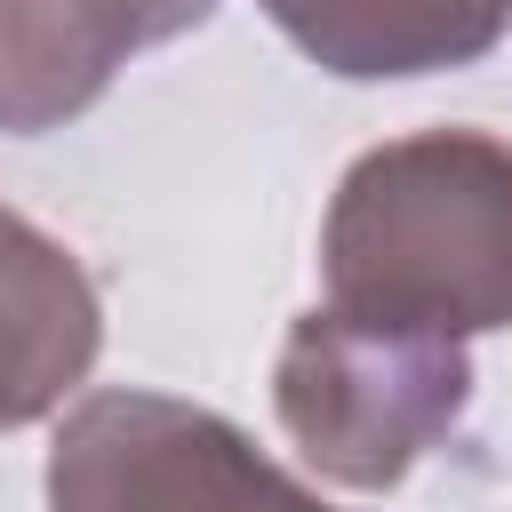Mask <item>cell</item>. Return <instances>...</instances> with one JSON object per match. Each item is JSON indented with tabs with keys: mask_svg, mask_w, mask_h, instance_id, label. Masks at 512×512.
<instances>
[{
	"mask_svg": "<svg viewBox=\"0 0 512 512\" xmlns=\"http://www.w3.org/2000/svg\"><path fill=\"white\" fill-rule=\"evenodd\" d=\"M328 312L416 336L512 328V144L424 128L360 152L320 224Z\"/></svg>",
	"mask_w": 512,
	"mask_h": 512,
	"instance_id": "6da1fadb",
	"label": "cell"
},
{
	"mask_svg": "<svg viewBox=\"0 0 512 512\" xmlns=\"http://www.w3.org/2000/svg\"><path fill=\"white\" fill-rule=\"evenodd\" d=\"M336 80H416L480 64L512 32V0H256Z\"/></svg>",
	"mask_w": 512,
	"mask_h": 512,
	"instance_id": "8992f818",
	"label": "cell"
},
{
	"mask_svg": "<svg viewBox=\"0 0 512 512\" xmlns=\"http://www.w3.org/2000/svg\"><path fill=\"white\" fill-rule=\"evenodd\" d=\"M208 16L216 0H0V128L40 136L80 120L136 48Z\"/></svg>",
	"mask_w": 512,
	"mask_h": 512,
	"instance_id": "277c9868",
	"label": "cell"
},
{
	"mask_svg": "<svg viewBox=\"0 0 512 512\" xmlns=\"http://www.w3.org/2000/svg\"><path fill=\"white\" fill-rule=\"evenodd\" d=\"M472 400V360L456 336L368 328L344 312H304L272 368V408L296 456L336 488H392L424 448L456 432Z\"/></svg>",
	"mask_w": 512,
	"mask_h": 512,
	"instance_id": "7a4b0ae2",
	"label": "cell"
},
{
	"mask_svg": "<svg viewBox=\"0 0 512 512\" xmlns=\"http://www.w3.org/2000/svg\"><path fill=\"white\" fill-rule=\"evenodd\" d=\"M104 304L80 256L0 200V432L56 416L96 368Z\"/></svg>",
	"mask_w": 512,
	"mask_h": 512,
	"instance_id": "5b68a950",
	"label": "cell"
},
{
	"mask_svg": "<svg viewBox=\"0 0 512 512\" xmlns=\"http://www.w3.org/2000/svg\"><path fill=\"white\" fill-rule=\"evenodd\" d=\"M48 512H336L240 424L168 392H88L48 448Z\"/></svg>",
	"mask_w": 512,
	"mask_h": 512,
	"instance_id": "3957f363",
	"label": "cell"
}]
</instances>
